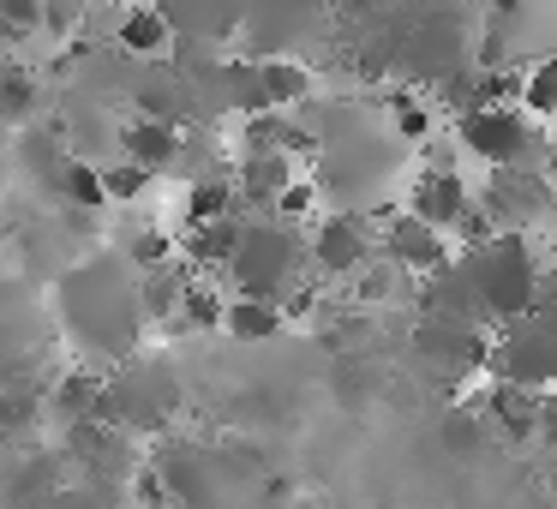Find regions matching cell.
<instances>
[{"label": "cell", "instance_id": "6da1fadb", "mask_svg": "<svg viewBox=\"0 0 557 509\" xmlns=\"http://www.w3.org/2000/svg\"><path fill=\"white\" fill-rule=\"evenodd\" d=\"M228 276H234V288L252 294V300H282V288L300 276V240H294L288 228H246Z\"/></svg>", "mask_w": 557, "mask_h": 509}, {"label": "cell", "instance_id": "7a4b0ae2", "mask_svg": "<svg viewBox=\"0 0 557 509\" xmlns=\"http://www.w3.org/2000/svg\"><path fill=\"white\" fill-rule=\"evenodd\" d=\"M461 145H468L473 157H485L492 169H516V157L533 145V133L516 109H473L468 121H461Z\"/></svg>", "mask_w": 557, "mask_h": 509}, {"label": "cell", "instance_id": "3957f363", "mask_svg": "<svg viewBox=\"0 0 557 509\" xmlns=\"http://www.w3.org/2000/svg\"><path fill=\"white\" fill-rule=\"evenodd\" d=\"M384 258L396 270H413V276H444L449 270V246H444V228L420 216H396L384 228Z\"/></svg>", "mask_w": 557, "mask_h": 509}, {"label": "cell", "instance_id": "277c9868", "mask_svg": "<svg viewBox=\"0 0 557 509\" xmlns=\"http://www.w3.org/2000/svg\"><path fill=\"white\" fill-rule=\"evenodd\" d=\"M312 264L324 276H354L366 270V228L354 216H330L312 228Z\"/></svg>", "mask_w": 557, "mask_h": 509}, {"label": "cell", "instance_id": "5b68a950", "mask_svg": "<svg viewBox=\"0 0 557 509\" xmlns=\"http://www.w3.org/2000/svg\"><path fill=\"white\" fill-rule=\"evenodd\" d=\"M468 210H473L468 186H461V174H449V169L420 174V186H413V198H408V216L432 222V228H449V222H461Z\"/></svg>", "mask_w": 557, "mask_h": 509}, {"label": "cell", "instance_id": "8992f818", "mask_svg": "<svg viewBox=\"0 0 557 509\" xmlns=\"http://www.w3.org/2000/svg\"><path fill=\"white\" fill-rule=\"evenodd\" d=\"M174 150H181V138H174V121H133L121 133V157L126 162H138V169H169L174 162Z\"/></svg>", "mask_w": 557, "mask_h": 509}, {"label": "cell", "instance_id": "52a82bcc", "mask_svg": "<svg viewBox=\"0 0 557 509\" xmlns=\"http://www.w3.org/2000/svg\"><path fill=\"white\" fill-rule=\"evenodd\" d=\"M282 300H252V294H234L228 312H222V330H228L234 342H270L282 330Z\"/></svg>", "mask_w": 557, "mask_h": 509}, {"label": "cell", "instance_id": "ba28073f", "mask_svg": "<svg viewBox=\"0 0 557 509\" xmlns=\"http://www.w3.org/2000/svg\"><path fill=\"white\" fill-rule=\"evenodd\" d=\"M240 240H246V228L222 216V222H198L193 240H186V252H193V264H205V270H228L234 252H240Z\"/></svg>", "mask_w": 557, "mask_h": 509}, {"label": "cell", "instance_id": "9c48e42d", "mask_svg": "<svg viewBox=\"0 0 557 509\" xmlns=\"http://www.w3.org/2000/svg\"><path fill=\"white\" fill-rule=\"evenodd\" d=\"M485 437H492V420H485L480 408H449L444 420H437V444H444L449 456H480Z\"/></svg>", "mask_w": 557, "mask_h": 509}, {"label": "cell", "instance_id": "30bf717a", "mask_svg": "<svg viewBox=\"0 0 557 509\" xmlns=\"http://www.w3.org/2000/svg\"><path fill=\"white\" fill-rule=\"evenodd\" d=\"M162 42H169V18H162L157 7H126L121 13V49L126 54H162Z\"/></svg>", "mask_w": 557, "mask_h": 509}, {"label": "cell", "instance_id": "8fae6325", "mask_svg": "<svg viewBox=\"0 0 557 509\" xmlns=\"http://www.w3.org/2000/svg\"><path fill=\"white\" fill-rule=\"evenodd\" d=\"M61 193L73 198V204H85V210H97V204H109V193H102V169L97 162H61Z\"/></svg>", "mask_w": 557, "mask_h": 509}, {"label": "cell", "instance_id": "7c38bea8", "mask_svg": "<svg viewBox=\"0 0 557 509\" xmlns=\"http://www.w3.org/2000/svg\"><path fill=\"white\" fill-rule=\"evenodd\" d=\"M222 312H228V306H222V294L210 288V282H186V294H181V318L193 330H222Z\"/></svg>", "mask_w": 557, "mask_h": 509}, {"label": "cell", "instance_id": "4fadbf2b", "mask_svg": "<svg viewBox=\"0 0 557 509\" xmlns=\"http://www.w3.org/2000/svg\"><path fill=\"white\" fill-rule=\"evenodd\" d=\"M181 294H186V276H174V270H150L145 318H181Z\"/></svg>", "mask_w": 557, "mask_h": 509}, {"label": "cell", "instance_id": "5bb4252c", "mask_svg": "<svg viewBox=\"0 0 557 509\" xmlns=\"http://www.w3.org/2000/svg\"><path fill=\"white\" fill-rule=\"evenodd\" d=\"M228 204H234V186L228 181H198L193 186V204H186V228H198V222H222L228 216Z\"/></svg>", "mask_w": 557, "mask_h": 509}, {"label": "cell", "instance_id": "9a60e30c", "mask_svg": "<svg viewBox=\"0 0 557 509\" xmlns=\"http://www.w3.org/2000/svg\"><path fill=\"white\" fill-rule=\"evenodd\" d=\"M145 186H150V169H138V162H126V157H114L109 169H102V193L121 198V204L145 198Z\"/></svg>", "mask_w": 557, "mask_h": 509}, {"label": "cell", "instance_id": "2e32d148", "mask_svg": "<svg viewBox=\"0 0 557 509\" xmlns=\"http://www.w3.org/2000/svg\"><path fill=\"white\" fill-rule=\"evenodd\" d=\"M528 114H557V61H540L528 73V97H521Z\"/></svg>", "mask_w": 557, "mask_h": 509}, {"label": "cell", "instance_id": "e0dca14e", "mask_svg": "<svg viewBox=\"0 0 557 509\" xmlns=\"http://www.w3.org/2000/svg\"><path fill=\"white\" fill-rule=\"evenodd\" d=\"M396 133L413 138V145H420V138H432V109H425V102H413V97H396Z\"/></svg>", "mask_w": 557, "mask_h": 509}, {"label": "cell", "instance_id": "ac0fdd59", "mask_svg": "<svg viewBox=\"0 0 557 509\" xmlns=\"http://www.w3.org/2000/svg\"><path fill=\"white\" fill-rule=\"evenodd\" d=\"M30 102H37V85H30L25 73H7V78H0V114H25Z\"/></svg>", "mask_w": 557, "mask_h": 509}, {"label": "cell", "instance_id": "d6986e66", "mask_svg": "<svg viewBox=\"0 0 557 509\" xmlns=\"http://www.w3.org/2000/svg\"><path fill=\"white\" fill-rule=\"evenodd\" d=\"M270 210H276V216H312V210H318V186H312V181H294Z\"/></svg>", "mask_w": 557, "mask_h": 509}, {"label": "cell", "instance_id": "ffe728a7", "mask_svg": "<svg viewBox=\"0 0 557 509\" xmlns=\"http://www.w3.org/2000/svg\"><path fill=\"white\" fill-rule=\"evenodd\" d=\"M42 18V0H0V25L7 30H30Z\"/></svg>", "mask_w": 557, "mask_h": 509}, {"label": "cell", "instance_id": "44dd1931", "mask_svg": "<svg viewBox=\"0 0 557 509\" xmlns=\"http://www.w3.org/2000/svg\"><path fill=\"white\" fill-rule=\"evenodd\" d=\"M540 437H545V444H557V384L540 389Z\"/></svg>", "mask_w": 557, "mask_h": 509}, {"label": "cell", "instance_id": "7402d4cb", "mask_svg": "<svg viewBox=\"0 0 557 509\" xmlns=\"http://www.w3.org/2000/svg\"><path fill=\"white\" fill-rule=\"evenodd\" d=\"M540 306H557V264L540 270Z\"/></svg>", "mask_w": 557, "mask_h": 509}, {"label": "cell", "instance_id": "603a6c76", "mask_svg": "<svg viewBox=\"0 0 557 509\" xmlns=\"http://www.w3.org/2000/svg\"><path fill=\"white\" fill-rule=\"evenodd\" d=\"M545 181H557V138L545 145Z\"/></svg>", "mask_w": 557, "mask_h": 509}]
</instances>
